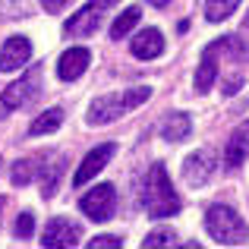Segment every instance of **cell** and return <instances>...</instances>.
Returning a JSON list of instances; mask_svg holds the SVG:
<instances>
[{"mask_svg":"<svg viewBox=\"0 0 249 249\" xmlns=\"http://www.w3.org/2000/svg\"><path fill=\"white\" fill-rule=\"evenodd\" d=\"M177 243V233L167 231V227H161V231H152L145 240H142V246L145 249H155V246H174Z\"/></svg>","mask_w":249,"mask_h":249,"instance_id":"cell-19","label":"cell"},{"mask_svg":"<svg viewBox=\"0 0 249 249\" xmlns=\"http://www.w3.org/2000/svg\"><path fill=\"white\" fill-rule=\"evenodd\" d=\"M120 246V237H95V240H89V249H117Z\"/></svg>","mask_w":249,"mask_h":249,"instance_id":"cell-23","label":"cell"},{"mask_svg":"<svg viewBox=\"0 0 249 249\" xmlns=\"http://www.w3.org/2000/svg\"><path fill=\"white\" fill-rule=\"evenodd\" d=\"M243 25H246V29H249V16H246V22H243Z\"/></svg>","mask_w":249,"mask_h":249,"instance_id":"cell-26","label":"cell"},{"mask_svg":"<svg viewBox=\"0 0 249 249\" xmlns=\"http://www.w3.org/2000/svg\"><path fill=\"white\" fill-rule=\"evenodd\" d=\"M82 240V227L76 221H67V218H51L48 227L41 233V246L54 249V246H79Z\"/></svg>","mask_w":249,"mask_h":249,"instance_id":"cell-7","label":"cell"},{"mask_svg":"<svg viewBox=\"0 0 249 249\" xmlns=\"http://www.w3.org/2000/svg\"><path fill=\"white\" fill-rule=\"evenodd\" d=\"M114 152H117V145L114 142H104V145H98V148H91L89 155L82 158V164L76 167V177H73V186L76 189H82L85 183L91 180V177H98L104 170V164H107L110 158H114Z\"/></svg>","mask_w":249,"mask_h":249,"instance_id":"cell-8","label":"cell"},{"mask_svg":"<svg viewBox=\"0 0 249 249\" xmlns=\"http://www.w3.org/2000/svg\"><path fill=\"white\" fill-rule=\"evenodd\" d=\"M60 123H63V110L60 107H48L44 114H38L35 120H32L29 133L32 136H48V133H54V129H60Z\"/></svg>","mask_w":249,"mask_h":249,"instance_id":"cell-16","label":"cell"},{"mask_svg":"<svg viewBox=\"0 0 249 249\" xmlns=\"http://www.w3.org/2000/svg\"><path fill=\"white\" fill-rule=\"evenodd\" d=\"M32 60V41L25 35H13L0 48V73H16Z\"/></svg>","mask_w":249,"mask_h":249,"instance_id":"cell-9","label":"cell"},{"mask_svg":"<svg viewBox=\"0 0 249 249\" xmlns=\"http://www.w3.org/2000/svg\"><path fill=\"white\" fill-rule=\"evenodd\" d=\"M79 208L89 221H98V224L110 221L114 218V208H117V189L110 183H98V186H91L79 199Z\"/></svg>","mask_w":249,"mask_h":249,"instance_id":"cell-5","label":"cell"},{"mask_svg":"<svg viewBox=\"0 0 249 249\" xmlns=\"http://www.w3.org/2000/svg\"><path fill=\"white\" fill-rule=\"evenodd\" d=\"M139 19H142V10H139V6H129V10H123L120 16L114 19V25H110V38H126L129 32L139 25Z\"/></svg>","mask_w":249,"mask_h":249,"instance_id":"cell-17","label":"cell"},{"mask_svg":"<svg viewBox=\"0 0 249 249\" xmlns=\"http://www.w3.org/2000/svg\"><path fill=\"white\" fill-rule=\"evenodd\" d=\"M246 158H249V120L240 123L231 133V139H227V164L240 167V164H246Z\"/></svg>","mask_w":249,"mask_h":249,"instance_id":"cell-14","label":"cell"},{"mask_svg":"<svg viewBox=\"0 0 249 249\" xmlns=\"http://www.w3.org/2000/svg\"><path fill=\"white\" fill-rule=\"evenodd\" d=\"M142 205H145L148 218H170V214L180 212V196L177 189L170 186V177H167V167L164 164H152L145 177V189H142Z\"/></svg>","mask_w":249,"mask_h":249,"instance_id":"cell-1","label":"cell"},{"mask_svg":"<svg viewBox=\"0 0 249 249\" xmlns=\"http://www.w3.org/2000/svg\"><path fill=\"white\" fill-rule=\"evenodd\" d=\"M148 98H152V89H148V85H136V89H126V91H120V95H101L89 104V117H85V120H89L91 126L114 123L117 117H123L126 110L139 107V104H145Z\"/></svg>","mask_w":249,"mask_h":249,"instance_id":"cell-2","label":"cell"},{"mask_svg":"<svg viewBox=\"0 0 249 249\" xmlns=\"http://www.w3.org/2000/svg\"><path fill=\"white\" fill-rule=\"evenodd\" d=\"M237 6L240 0H205V19L208 22H224Z\"/></svg>","mask_w":249,"mask_h":249,"instance_id":"cell-18","label":"cell"},{"mask_svg":"<svg viewBox=\"0 0 249 249\" xmlns=\"http://www.w3.org/2000/svg\"><path fill=\"white\" fill-rule=\"evenodd\" d=\"M60 170H63V164H51L48 167V177H44V183H41V196H44V199L54 196L57 183H60Z\"/></svg>","mask_w":249,"mask_h":249,"instance_id":"cell-22","label":"cell"},{"mask_svg":"<svg viewBox=\"0 0 249 249\" xmlns=\"http://www.w3.org/2000/svg\"><path fill=\"white\" fill-rule=\"evenodd\" d=\"M205 227H208V233H212V240H218L221 246H243L246 237H249L246 221L227 205H212L208 208L205 212Z\"/></svg>","mask_w":249,"mask_h":249,"instance_id":"cell-3","label":"cell"},{"mask_svg":"<svg viewBox=\"0 0 249 249\" xmlns=\"http://www.w3.org/2000/svg\"><path fill=\"white\" fill-rule=\"evenodd\" d=\"M189 133H193V120H189V114L174 110V114H167L164 120H161V139H167V142H180V139H186Z\"/></svg>","mask_w":249,"mask_h":249,"instance_id":"cell-15","label":"cell"},{"mask_svg":"<svg viewBox=\"0 0 249 249\" xmlns=\"http://www.w3.org/2000/svg\"><path fill=\"white\" fill-rule=\"evenodd\" d=\"M218 54H221V41H212L205 48V54H202V63H199V70H196V91H199V95H205L214 85V79H218V67H221Z\"/></svg>","mask_w":249,"mask_h":249,"instance_id":"cell-12","label":"cell"},{"mask_svg":"<svg viewBox=\"0 0 249 249\" xmlns=\"http://www.w3.org/2000/svg\"><path fill=\"white\" fill-rule=\"evenodd\" d=\"M32 177H35V164L32 161H16L13 164V174H10L13 186H25V183H32Z\"/></svg>","mask_w":249,"mask_h":249,"instance_id":"cell-20","label":"cell"},{"mask_svg":"<svg viewBox=\"0 0 249 249\" xmlns=\"http://www.w3.org/2000/svg\"><path fill=\"white\" fill-rule=\"evenodd\" d=\"M89 63H91L89 48H70V51H63L60 60H57V76H60L63 82H73L89 70Z\"/></svg>","mask_w":249,"mask_h":249,"instance_id":"cell-11","label":"cell"},{"mask_svg":"<svg viewBox=\"0 0 249 249\" xmlns=\"http://www.w3.org/2000/svg\"><path fill=\"white\" fill-rule=\"evenodd\" d=\"M164 54V35L158 29H142L133 38V57L139 60H155V57Z\"/></svg>","mask_w":249,"mask_h":249,"instance_id":"cell-13","label":"cell"},{"mask_svg":"<svg viewBox=\"0 0 249 249\" xmlns=\"http://www.w3.org/2000/svg\"><path fill=\"white\" fill-rule=\"evenodd\" d=\"M0 212H3V199H0Z\"/></svg>","mask_w":249,"mask_h":249,"instance_id":"cell-27","label":"cell"},{"mask_svg":"<svg viewBox=\"0 0 249 249\" xmlns=\"http://www.w3.org/2000/svg\"><path fill=\"white\" fill-rule=\"evenodd\" d=\"M212 174H214V152L212 148H199V152H193L186 161H183V180H186L189 186L208 183Z\"/></svg>","mask_w":249,"mask_h":249,"instance_id":"cell-10","label":"cell"},{"mask_svg":"<svg viewBox=\"0 0 249 249\" xmlns=\"http://www.w3.org/2000/svg\"><path fill=\"white\" fill-rule=\"evenodd\" d=\"M67 3H70V0H41V6H44L48 13H60Z\"/></svg>","mask_w":249,"mask_h":249,"instance_id":"cell-24","label":"cell"},{"mask_svg":"<svg viewBox=\"0 0 249 249\" xmlns=\"http://www.w3.org/2000/svg\"><path fill=\"white\" fill-rule=\"evenodd\" d=\"M145 3H152V6H170V0H145Z\"/></svg>","mask_w":249,"mask_h":249,"instance_id":"cell-25","label":"cell"},{"mask_svg":"<svg viewBox=\"0 0 249 249\" xmlns=\"http://www.w3.org/2000/svg\"><path fill=\"white\" fill-rule=\"evenodd\" d=\"M38 89H41V70L35 67V70H29L22 79H16L13 85H6L3 95H0V101H3V107L16 110V107H22V104H29L32 98L38 95Z\"/></svg>","mask_w":249,"mask_h":249,"instance_id":"cell-6","label":"cell"},{"mask_svg":"<svg viewBox=\"0 0 249 249\" xmlns=\"http://www.w3.org/2000/svg\"><path fill=\"white\" fill-rule=\"evenodd\" d=\"M13 233H16L19 240H29L32 233H35V214L22 212V214H19V221H16V227H13Z\"/></svg>","mask_w":249,"mask_h":249,"instance_id":"cell-21","label":"cell"},{"mask_svg":"<svg viewBox=\"0 0 249 249\" xmlns=\"http://www.w3.org/2000/svg\"><path fill=\"white\" fill-rule=\"evenodd\" d=\"M117 0H89V3L82 6L76 16L67 19V25H63V35L67 38H89L91 32H98V25H101L104 13L114 6Z\"/></svg>","mask_w":249,"mask_h":249,"instance_id":"cell-4","label":"cell"}]
</instances>
